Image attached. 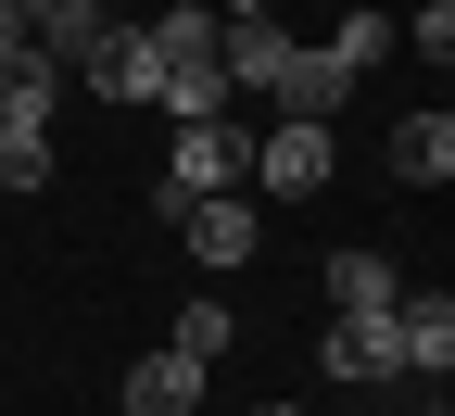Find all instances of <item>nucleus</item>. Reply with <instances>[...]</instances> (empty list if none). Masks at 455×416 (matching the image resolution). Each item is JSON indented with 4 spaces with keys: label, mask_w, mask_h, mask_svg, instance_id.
Instances as JSON below:
<instances>
[{
    "label": "nucleus",
    "mask_w": 455,
    "mask_h": 416,
    "mask_svg": "<svg viewBox=\"0 0 455 416\" xmlns=\"http://www.w3.org/2000/svg\"><path fill=\"white\" fill-rule=\"evenodd\" d=\"M316 51H329L341 76H367V64H392V13H341V26H329Z\"/></svg>",
    "instance_id": "nucleus-16"
},
{
    "label": "nucleus",
    "mask_w": 455,
    "mask_h": 416,
    "mask_svg": "<svg viewBox=\"0 0 455 416\" xmlns=\"http://www.w3.org/2000/svg\"><path fill=\"white\" fill-rule=\"evenodd\" d=\"M26 51H38V38H26V13H0V76L26 64Z\"/></svg>",
    "instance_id": "nucleus-20"
},
{
    "label": "nucleus",
    "mask_w": 455,
    "mask_h": 416,
    "mask_svg": "<svg viewBox=\"0 0 455 416\" xmlns=\"http://www.w3.org/2000/svg\"><path fill=\"white\" fill-rule=\"evenodd\" d=\"M164 341H178V353H190V366H215V353H228V341H241V316H228V303H215V290H203V303H178V328H164Z\"/></svg>",
    "instance_id": "nucleus-17"
},
{
    "label": "nucleus",
    "mask_w": 455,
    "mask_h": 416,
    "mask_svg": "<svg viewBox=\"0 0 455 416\" xmlns=\"http://www.w3.org/2000/svg\"><path fill=\"white\" fill-rule=\"evenodd\" d=\"M178 240H190L203 278H241V265L266 253V215H253L241 190H215V202H178Z\"/></svg>",
    "instance_id": "nucleus-3"
},
{
    "label": "nucleus",
    "mask_w": 455,
    "mask_h": 416,
    "mask_svg": "<svg viewBox=\"0 0 455 416\" xmlns=\"http://www.w3.org/2000/svg\"><path fill=\"white\" fill-rule=\"evenodd\" d=\"M341 177V127H291V114H266V139H253V177L241 190H266V202H316Z\"/></svg>",
    "instance_id": "nucleus-2"
},
{
    "label": "nucleus",
    "mask_w": 455,
    "mask_h": 416,
    "mask_svg": "<svg viewBox=\"0 0 455 416\" xmlns=\"http://www.w3.org/2000/svg\"><path fill=\"white\" fill-rule=\"evenodd\" d=\"M241 177H253V127H241V114H215V127H178V139H164V177H152V215L215 202V190H241Z\"/></svg>",
    "instance_id": "nucleus-1"
},
{
    "label": "nucleus",
    "mask_w": 455,
    "mask_h": 416,
    "mask_svg": "<svg viewBox=\"0 0 455 416\" xmlns=\"http://www.w3.org/2000/svg\"><path fill=\"white\" fill-rule=\"evenodd\" d=\"M140 38L164 51V64H215V38H228V13H215V0H164V13H140Z\"/></svg>",
    "instance_id": "nucleus-13"
},
{
    "label": "nucleus",
    "mask_w": 455,
    "mask_h": 416,
    "mask_svg": "<svg viewBox=\"0 0 455 416\" xmlns=\"http://www.w3.org/2000/svg\"><path fill=\"white\" fill-rule=\"evenodd\" d=\"M291 26H278V13H228V38H215V76L228 89H278V64H291Z\"/></svg>",
    "instance_id": "nucleus-7"
},
{
    "label": "nucleus",
    "mask_w": 455,
    "mask_h": 416,
    "mask_svg": "<svg viewBox=\"0 0 455 416\" xmlns=\"http://www.w3.org/2000/svg\"><path fill=\"white\" fill-rule=\"evenodd\" d=\"M392 303H405V265H392V253H329V328H367V316H392Z\"/></svg>",
    "instance_id": "nucleus-6"
},
{
    "label": "nucleus",
    "mask_w": 455,
    "mask_h": 416,
    "mask_svg": "<svg viewBox=\"0 0 455 416\" xmlns=\"http://www.w3.org/2000/svg\"><path fill=\"white\" fill-rule=\"evenodd\" d=\"M26 38H38V51H51V64H64V76H76L89 51L114 38V0H38V13H26Z\"/></svg>",
    "instance_id": "nucleus-12"
},
{
    "label": "nucleus",
    "mask_w": 455,
    "mask_h": 416,
    "mask_svg": "<svg viewBox=\"0 0 455 416\" xmlns=\"http://www.w3.org/2000/svg\"><path fill=\"white\" fill-rule=\"evenodd\" d=\"M266 101H278V114H291V127H329V114H341V101H355V76H341V64H329V51L304 38V51H291V64H278V89H266Z\"/></svg>",
    "instance_id": "nucleus-10"
},
{
    "label": "nucleus",
    "mask_w": 455,
    "mask_h": 416,
    "mask_svg": "<svg viewBox=\"0 0 455 416\" xmlns=\"http://www.w3.org/2000/svg\"><path fill=\"white\" fill-rule=\"evenodd\" d=\"M0 190H51V127L0 101Z\"/></svg>",
    "instance_id": "nucleus-15"
},
{
    "label": "nucleus",
    "mask_w": 455,
    "mask_h": 416,
    "mask_svg": "<svg viewBox=\"0 0 455 416\" xmlns=\"http://www.w3.org/2000/svg\"><path fill=\"white\" fill-rule=\"evenodd\" d=\"M76 76H89V89H101L114 114H152V89H164V51H152V38H140L127 13H114V38L89 51V64H76Z\"/></svg>",
    "instance_id": "nucleus-5"
},
{
    "label": "nucleus",
    "mask_w": 455,
    "mask_h": 416,
    "mask_svg": "<svg viewBox=\"0 0 455 416\" xmlns=\"http://www.w3.org/2000/svg\"><path fill=\"white\" fill-rule=\"evenodd\" d=\"M253 416H304V404H253Z\"/></svg>",
    "instance_id": "nucleus-21"
},
{
    "label": "nucleus",
    "mask_w": 455,
    "mask_h": 416,
    "mask_svg": "<svg viewBox=\"0 0 455 416\" xmlns=\"http://www.w3.org/2000/svg\"><path fill=\"white\" fill-rule=\"evenodd\" d=\"M392 353H405V379L443 391V366H455V303L443 290H405V303H392Z\"/></svg>",
    "instance_id": "nucleus-8"
},
{
    "label": "nucleus",
    "mask_w": 455,
    "mask_h": 416,
    "mask_svg": "<svg viewBox=\"0 0 455 416\" xmlns=\"http://www.w3.org/2000/svg\"><path fill=\"white\" fill-rule=\"evenodd\" d=\"M152 114H164V127H215V114H228V76H215V64H164Z\"/></svg>",
    "instance_id": "nucleus-14"
},
{
    "label": "nucleus",
    "mask_w": 455,
    "mask_h": 416,
    "mask_svg": "<svg viewBox=\"0 0 455 416\" xmlns=\"http://www.w3.org/2000/svg\"><path fill=\"white\" fill-rule=\"evenodd\" d=\"M392 38H418V51H430V64H443V51H455V0H418V13H405V26H392Z\"/></svg>",
    "instance_id": "nucleus-19"
},
{
    "label": "nucleus",
    "mask_w": 455,
    "mask_h": 416,
    "mask_svg": "<svg viewBox=\"0 0 455 416\" xmlns=\"http://www.w3.org/2000/svg\"><path fill=\"white\" fill-rule=\"evenodd\" d=\"M0 101H13V114H38V127H51V114H64V64H51V51H26V64L0 76Z\"/></svg>",
    "instance_id": "nucleus-18"
},
{
    "label": "nucleus",
    "mask_w": 455,
    "mask_h": 416,
    "mask_svg": "<svg viewBox=\"0 0 455 416\" xmlns=\"http://www.w3.org/2000/svg\"><path fill=\"white\" fill-rule=\"evenodd\" d=\"M0 13H38V0H0Z\"/></svg>",
    "instance_id": "nucleus-22"
},
{
    "label": "nucleus",
    "mask_w": 455,
    "mask_h": 416,
    "mask_svg": "<svg viewBox=\"0 0 455 416\" xmlns=\"http://www.w3.org/2000/svg\"><path fill=\"white\" fill-rule=\"evenodd\" d=\"M316 379H329V391H392V379H405L392 316H367V328H316Z\"/></svg>",
    "instance_id": "nucleus-4"
},
{
    "label": "nucleus",
    "mask_w": 455,
    "mask_h": 416,
    "mask_svg": "<svg viewBox=\"0 0 455 416\" xmlns=\"http://www.w3.org/2000/svg\"><path fill=\"white\" fill-rule=\"evenodd\" d=\"M203 379H215V366H190V353L164 341V353L127 366V416H203Z\"/></svg>",
    "instance_id": "nucleus-11"
},
{
    "label": "nucleus",
    "mask_w": 455,
    "mask_h": 416,
    "mask_svg": "<svg viewBox=\"0 0 455 416\" xmlns=\"http://www.w3.org/2000/svg\"><path fill=\"white\" fill-rule=\"evenodd\" d=\"M392 177H405V190H443V177H455V114L443 101L392 114Z\"/></svg>",
    "instance_id": "nucleus-9"
}]
</instances>
